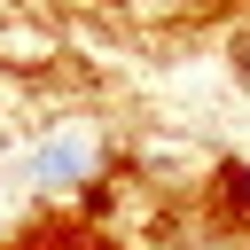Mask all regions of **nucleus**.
<instances>
[{"mask_svg": "<svg viewBox=\"0 0 250 250\" xmlns=\"http://www.w3.org/2000/svg\"><path fill=\"white\" fill-rule=\"evenodd\" d=\"M94 172H102V141H94L86 125H55V133L23 156V188H39V195H78Z\"/></svg>", "mask_w": 250, "mask_h": 250, "instance_id": "f257e3e1", "label": "nucleus"}, {"mask_svg": "<svg viewBox=\"0 0 250 250\" xmlns=\"http://www.w3.org/2000/svg\"><path fill=\"white\" fill-rule=\"evenodd\" d=\"M211 219L219 227H250V164L242 156H219L211 164Z\"/></svg>", "mask_w": 250, "mask_h": 250, "instance_id": "f03ea898", "label": "nucleus"}, {"mask_svg": "<svg viewBox=\"0 0 250 250\" xmlns=\"http://www.w3.org/2000/svg\"><path fill=\"white\" fill-rule=\"evenodd\" d=\"M242 70H250V62H242Z\"/></svg>", "mask_w": 250, "mask_h": 250, "instance_id": "7ed1b4c3", "label": "nucleus"}]
</instances>
